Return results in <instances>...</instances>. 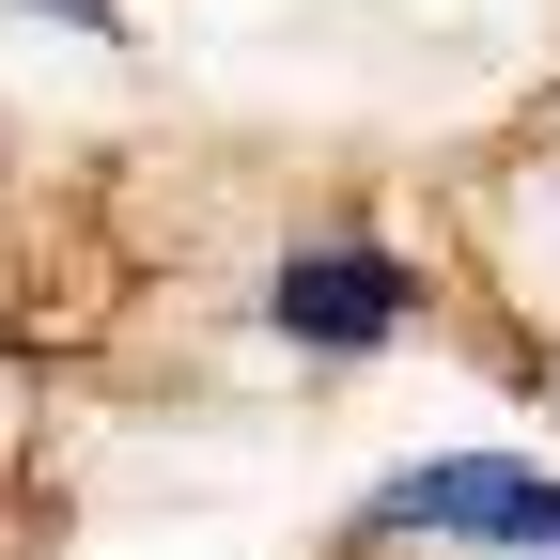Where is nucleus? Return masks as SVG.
<instances>
[{
  "mask_svg": "<svg viewBox=\"0 0 560 560\" xmlns=\"http://www.w3.org/2000/svg\"><path fill=\"white\" fill-rule=\"evenodd\" d=\"M359 545H436V560H560V467L529 452H436V467H389L359 499Z\"/></svg>",
  "mask_w": 560,
  "mask_h": 560,
  "instance_id": "obj_1",
  "label": "nucleus"
},
{
  "mask_svg": "<svg viewBox=\"0 0 560 560\" xmlns=\"http://www.w3.org/2000/svg\"><path fill=\"white\" fill-rule=\"evenodd\" d=\"M265 312H280V342H312V359H374V342L420 327V265L389 234H312V249H280Z\"/></svg>",
  "mask_w": 560,
  "mask_h": 560,
  "instance_id": "obj_2",
  "label": "nucleus"
},
{
  "mask_svg": "<svg viewBox=\"0 0 560 560\" xmlns=\"http://www.w3.org/2000/svg\"><path fill=\"white\" fill-rule=\"evenodd\" d=\"M32 16H109V0H32Z\"/></svg>",
  "mask_w": 560,
  "mask_h": 560,
  "instance_id": "obj_3",
  "label": "nucleus"
}]
</instances>
